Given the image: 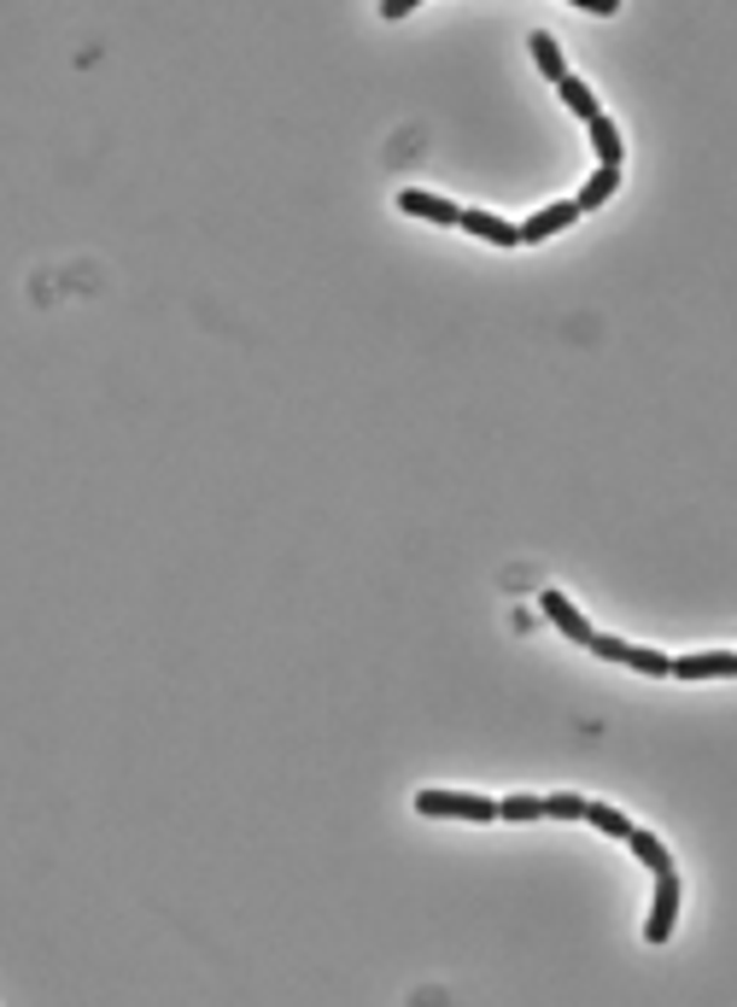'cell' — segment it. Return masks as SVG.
Masks as SVG:
<instances>
[{"mask_svg":"<svg viewBox=\"0 0 737 1007\" xmlns=\"http://www.w3.org/2000/svg\"><path fill=\"white\" fill-rule=\"evenodd\" d=\"M539 609H544V615H550V622H557V627H562V633L573 638V645H586V638L597 633V627L586 622V615H580V609H573V604L562 598V592H557V586H550V592H539Z\"/></svg>","mask_w":737,"mask_h":1007,"instance_id":"cell-7","label":"cell"},{"mask_svg":"<svg viewBox=\"0 0 737 1007\" xmlns=\"http://www.w3.org/2000/svg\"><path fill=\"white\" fill-rule=\"evenodd\" d=\"M456 228H469V235L492 241V246H521V223H503V217H492V212H463V223H456Z\"/></svg>","mask_w":737,"mask_h":1007,"instance_id":"cell-8","label":"cell"},{"mask_svg":"<svg viewBox=\"0 0 737 1007\" xmlns=\"http://www.w3.org/2000/svg\"><path fill=\"white\" fill-rule=\"evenodd\" d=\"M557 95H562V100H568L573 111H580V118H586L597 158H603L609 170H620V153H627V147H620V129L603 118V106H597V95H591V88H586L580 77H573V71H562V77H557Z\"/></svg>","mask_w":737,"mask_h":1007,"instance_id":"cell-1","label":"cell"},{"mask_svg":"<svg viewBox=\"0 0 737 1007\" xmlns=\"http://www.w3.org/2000/svg\"><path fill=\"white\" fill-rule=\"evenodd\" d=\"M416 814H433V820H498V803L492 796H463V791H422L416 796Z\"/></svg>","mask_w":737,"mask_h":1007,"instance_id":"cell-3","label":"cell"},{"mask_svg":"<svg viewBox=\"0 0 737 1007\" xmlns=\"http://www.w3.org/2000/svg\"><path fill=\"white\" fill-rule=\"evenodd\" d=\"M615 188H620V170H609V165H603V170H597L580 194H573V205H580V212H597V205H609V194H615Z\"/></svg>","mask_w":737,"mask_h":1007,"instance_id":"cell-10","label":"cell"},{"mask_svg":"<svg viewBox=\"0 0 737 1007\" xmlns=\"http://www.w3.org/2000/svg\"><path fill=\"white\" fill-rule=\"evenodd\" d=\"M632 856H638L643 867H650V873H656V879H679V867H674V856H667V850H661V843H656L650 832H643V827L632 832Z\"/></svg>","mask_w":737,"mask_h":1007,"instance_id":"cell-9","label":"cell"},{"mask_svg":"<svg viewBox=\"0 0 737 1007\" xmlns=\"http://www.w3.org/2000/svg\"><path fill=\"white\" fill-rule=\"evenodd\" d=\"M580 217H586V212H580V205H573V199H562V205H544V212H533V217L521 223V246H533V241L562 235V228H568V223H580Z\"/></svg>","mask_w":737,"mask_h":1007,"instance_id":"cell-4","label":"cell"},{"mask_svg":"<svg viewBox=\"0 0 737 1007\" xmlns=\"http://www.w3.org/2000/svg\"><path fill=\"white\" fill-rule=\"evenodd\" d=\"M586 820H591V827H597V832H609V838H620V843H632V832H638V827H632V820H627V814H615L609 803H586Z\"/></svg>","mask_w":737,"mask_h":1007,"instance_id":"cell-11","label":"cell"},{"mask_svg":"<svg viewBox=\"0 0 737 1007\" xmlns=\"http://www.w3.org/2000/svg\"><path fill=\"white\" fill-rule=\"evenodd\" d=\"M399 212L428 217V223H445V228L463 223V205H451V199H440V194H422V188H404V194H399Z\"/></svg>","mask_w":737,"mask_h":1007,"instance_id":"cell-5","label":"cell"},{"mask_svg":"<svg viewBox=\"0 0 737 1007\" xmlns=\"http://www.w3.org/2000/svg\"><path fill=\"white\" fill-rule=\"evenodd\" d=\"M410 12H416V0H386L381 7V18H410Z\"/></svg>","mask_w":737,"mask_h":1007,"instance_id":"cell-12","label":"cell"},{"mask_svg":"<svg viewBox=\"0 0 737 1007\" xmlns=\"http://www.w3.org/2000/svg\"><path fill=\"white\" fill-rule=\"evenodd\" d=\"M737 656L731 651H708V656H674V680H731Z\"/></svg>","mask_w":737,"mask_h":1007,"instance_id":"cell-6","label":"cell"},{"mask_svg":"<svg viewBox=\"0 0 737 1007\" xmlns=\"http://www.w3.org/2000/svg\"><path fill=\"white\" fill-rule=\"evenodd\" d=\"M586 651L591 656H603V662H620V668H638V674H674V656H661V651H643V645H627V638H609V633H591L586 638Z\"/></svg>","mask_w":737,"mask_h":1007,"instance_id":"cell-2","label":"cell"}]
</instances>
